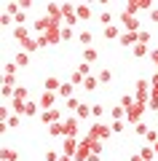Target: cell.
Here are the masks:
<instances>
[{"instance_id": "obj_12", "label": "cell", "mask_w": 158, "mask_h": 161, "mask_svg": "<svg viewBox=\"0 0 158 161\" xmlns=\"http://www.w3.org/2000/svg\"><path fill=\"white\" fill-rule=\"evenodd\" d=\"M78 40H80V43H83V46H86V48H91V40H94V35H91V32H89V30H83V32H80V35H78Z\"/></svg>"}, {"instance_id": "obj_33", "label": "cell", "mask_w": 158, "mask_h": 161, "mask_svg": "<svg viewBox=\"0 0 158 161\" xmlns=\"http://www.w3.org/2000/svg\"><path fill=\"white\" fill-rule=\"evenodd\" d=\"M147 132H150V129H147L145 124H137V134H147Z\"/></svg>"}, {"instance_id": "obj_29", "label": "cell", "mask_w": 158, "mask_h": 161, "mask_svg": "<svg viewBox=\"0 0 158 161\" xmlns=\"http://www.w3.org/2000/svg\"><path fill=\"white\" fill-rule=\"evenodd\" d=\"M46 161H59V153L57 150H48V153H46Z\"/></svg>"}, {"instance_id": "obj_16", "label": "cell", "mask_w": 158, "mask_h": 161, "mask_svg": "<svg viewBox=\"0 0 158 161\" xmlns=\"http://www.w3.org/2000/svg\"><path fill=\"white\" fill-rule=\"evenodd\" d=\"M75 11H78V19H89V16H91V8H89V6H78Z\"/></svg>"}, {"instance_id": "obj_14", "label": "cell", "mask_w": 158, "mask_h": 161, "mask_svg": "<svg viewBox=\"0 0 158 161\" xmlns=\"http://www.w3.org/2000/svg\"><path fill=\"white\" fill-rule=\"evenodd\" d=\"M14 64H16V67H27V64H30V57H27V54H16Z\"/></svg>"}, {"instance_id": "obj_11", "label": "cell", "mask_w": 158, "mask_h": 161, "mask_svg": "<svg viewBox=\"0 0 158 161\" xmlns=\"http://www.w3.org/2000/svg\"><path fill=\"white\" fill-rule=\"evenodd\" d=\"M121 35H123V32H121V30L118 27H115V24H110V27H105V38H121Z\"/></svg>"}, {"instance_id": "obj_28", "label": "cell", "mask_w": 158, "mask_h": 161, "mask_svg": "<svg viewBox=\"0 0 158 161\" xmlns=\"http://www.w3.org/2000/svg\"><path fill=\"white\" fill-rule=\"evenodd\" d=\"M14 97L22 102V99H27V92H24V89H16V92H14Z\"/></svg>"}, {"instance_id": "obj_4", "label": "cell", "mask_w": 158, "mask_h": 161, "mask_svg": "<svg viewBox=\"0 0 158 161\" xmlns=\"http://www.w3.org/2000/svg\"><path fill=\"white\" fill-rule=\"evenodd\" d=\"M78 145H80V142H75V137H64L62 153H64V156H75V153H78Z\"/></svg>"}, {"instance_id": "obj_30", "label": "cell", "mask_w": 158, "mask_h": 161, "mask_svg": "<svg viewBox=\"0 0 158 161\" xmlns=\"http://www.w3.org/2000/svg\"><path fill=\"white\" fill-rule=\"evenodd\" d=\"M145 137H147V140H150V142H158V132H155V129H150V132H147V134H145Z\"/></svg>"}, {"instance_id": "obj_24", "label": "cell", "mask_w": 158, "mask_h": 161, "mask_svg": "<svg viewBox=\"0 0 158 161\" xmlns=\"http://www.w3.org/2000/svg\"><path fill=\"white\" fill-rule=\"evenodd\" d=\"M102 113H105V108H102V105H91V115H96V118H99Z\"/></svg>"}, {"instance_id": "obj_26", "label": "cell", "mask_w": 158, "mask_h": 161, "mask_svg": "<svg viewBox=\"0 0 158 161\" xmlns=\"http://www.w3.org/2000/svg\"><path fill=\"white\" fill-rule=\"evenodd\" d=\"M75 108H80V102H78L75 97H70V99H67V110H75Z\"/></svg>"}, {"instance_id": "obj_34", "label": "cell", "mask_w": 158, "mask_h": 161, "mask_svg": "<svg viewBox=\"0 0 158 161\" xmlns=\"http://www.w3.org/2000/svg\"><path fill=\"white\" fill-rule=\"evenodd\" d=\"M150 62H155V67H158V51H150Z\"/></svg>"}, {"instance_id": "obj_8", "label": "cell", "mask_w": 158, "mask_h": 161, "mask_svg": "<svg viewBox=\"0 0 158 161\" xmlns=\"http://www.w3.org/2000/svg\"><path fill=\"white\" fill-rule=\"evenodd\" d=\"M54 99H57V92H43V94H40V108L51 110V105H54Z\"/></svg>"}, {"instance_id": "obj_31", "label": "cell", "mask_w": 158, "mask_h": 161, "mask_svg": "<svg viewBox=\"0 0 158 161\" xmlns=\"http://www.w3.org/2000/svg\"><path fill=\"white\" fill-rule=\"evenodd\" d=\"M62 38H67V40H70V38H73V30H70V27H67V24H64V27H62Z\"/></svg>"}, {"instance_id": "obj_19", "label": "cell", "mask_w": 158, "mask_h": 161, "mask_svg": "<svg viewBox=\"0 0 158 161\" xmlns=\"http://www.w3.org/2000/svg\"><path fill=\"white\" fill-rule=\"evenodd\" d=\"M131 51H134V57H145V54H147V46H145V43H137Z\"/></svg>"}, {"instance_id": "obj_23", "label": "cell", "mask_w": 158, "mask_h": 161, "mask_svg": "<svg viewBox=\"0 0 158 161\" xmlns=\"http://www.w3.org/2000/svg\"><path fill=\"white\" fill-rule=\"evenodd\" d=\"M3 158H6V161H16V153H14L11 148H6V150H3Z\"/></svg>"}, {"instance_id": "obj_21", "label": "cell", "mask_w": 158, "mask_h": 161, "mask_svg": "<svg viewBox=\"0 0 158 161\" xmlns=\"http://www.w3.org/2000/svg\"><path fill=\"white\" fill-rule=\"evenodd\" d=\"M48 132L54 134V137H59V134H64V124H54V126H51Z\"/></svg>"}, {"instance_id": "obj_7", "label": "cell", "mask_w": 158, "mask_h": 161, "mask_svg": "<svg viewBox=\"0 0 158 161\" xmlns=\"http://www.w3.org/2000/svg\"><path fill=\"white\" fill-rule=\"evenodd\" d=\"M57 118H59V110H43V113H40V121H43V124H51V126H54V124H57Z\"/></svg>"}, {"instance_id": "obj_13", "label": "cell", "mask_w": 158, "mask_h": 161, "mask_svg": "<svg viewBox=\"0 0 158 161\" xmlns=\"http://www.w3.org/2000/svg\"><path fill=\"white\" fill-rule=\"evenodd\" d=\"M57 94H59V97H67V99H70V97H73V83H70V80H67V83H62V89H59Z\"/></svg>"}, {"instance_id": "obj_9", "label": "cell", "mask_w": 158, "mask_h": 161, "mask_svg": "<svg viewBox=\"0 0 158 161\" xmlns=\"http://www.w3.org/2000/svg\"><path fill=\"white\" fill-rule=\"evenodd\" d=\"M59 89H62L59 78H54V75H51V78H46V92H59Z\"/></svg>"}, {"instance_id": "obj_22", "label": "cell", "mask_w": 158, "mask_h": 161, "mask_svg": "<svg viewBox=\"0 0 158 161\" xmlns=\"http://www.w3.org/2000/svg\"><path fill=\"white\" fill-rule=\"evenodd\" d=\"M139 156H142V161H150L153 156H155V150H153V148H142V153H139Z\"/></svg>"}, {"instance_id": "obj_35", "label": "cell", "mask_w": 158, "mask_h": 161, "mask_svg": "<svg viewBox=\"0 0 158 161\" xmlns=\"http://www.w3.org/2000/svg\"><path fill=\"white\" fill-rule=\"evenodd\" d=\"M89 161H99V153H91V156H89Z\"/></svg>"}, {"instance_id": "obj_3", "label": "cell", "mask_w": 158, "mask_h": 161, "mask_svg": "<svg viewBox=\"0 0 158 161\" xmlns=\"http://www.w3.org/2000/svg\"><path fill=\"white\" fill-rule=\"evenodd\" d=\"M121 22H123V30H126V32H139V19H137L134 14H126V11H123Z\"/></svg>"}, {"instance_id": "obj_17", "label": "cell", "mask_w": 158, "mask_h": 161, "mask_svg": "<svg viewBox=\"0 0 158 161\" xmlns=\"http://www.w3.org/2000/svg\"><path fill=\"white\" fill-rule=\"evenodd\" d=\"M22 46H24V51H35V48H38L40 43H38V40H32V38H27V40L22 43Z\"/></svg>"}, {"instance_id": "obj_27", "label": "cell", "mask_w": 158, "mask_h": 161, "mask_svg": "<svg viewBox=\"0 0 158 161\" xmlns=\"http://www.w3.org/2000/svg\"><path fill=\"white\" fill-rule=\"evenodd\" d=\"M107 80H110V70H102L99 73V83H107Z\"/></svg>"}, {"instance_id": "obj_25", "label": "cell", "mask_w": 158, "mask_h": 161, "mask_svg": "<svg viewBox=\"0 0 158 161\" xmlns=\"http://www.w3.org/2000/svg\"><path fill=\"white\" fill-rule=\"evenodd\" d=\"M6 121H8V126H19V115H6Z\"/></svg>"}, {"instance_id": "obj_36", "label": "cell", "mask_w": 158, "mask_h": 161, "mask_svg": "<svg viewBox=\"0 0 158 161\" xmlns=\"http://www.w3.org/2000/svg\"><path fill=\"white\" fill-rule=\"evenodd\" d=\"M153 150H155V153H158V142H155V148H153Z\"/></svg>"}, {"instance_id": "obj_1", "label": "cell", "mask_w": 158, "mask_h": 161, "mask_svg": "<svg viewBox=\"0 0 158 161\" xmlns=\"http://www.w3.org/2000/svg\"><path fill=\"white\" fill-rule=\"evenodd\" d=\"M110 132H113V129H110V126H105V124H102V121H96L94 126L89 129V137H91V140H96V142H99V140L110 137Z\"/></svg>"}, {"instance_id": "obj_5", "label": "cell", "mask_w": 158, "mask_h": 161, "mask_svg": "<svg viewBox=\"0 0 158 161\" xmlns=\"http://www.w3.org/2000/svg\"><path fill=\"white\" fill-rule=\"evenodd\" d=\"M118 40H121V46H131L134 48L137 43H139V32H123Z\"/></svg>"}, {"instance_id": "obj_6", "label": "cell", "mask_w": 158, "mask_h": 161, "mask_svg": "<svg viewBox=\"0 0 158 161\" xmlns=\"http://www.w3.org/2000/svg\"><path fill=\"white\" fill-rule=\"evenodd\" d=\"M64 137H78V118L64 121Z\"/></svg>"}, {"instance_id": "obj_18", "label": "cell", "mask_w": 158, "mask_h": 161, "mask_svg": "<svg viewBox=\"0 0 158 161\" xmlns=\"http://www.w3.org/2000/svg\"><path fill=\"white\" fill-rule=\"evenodd\" d=\"M89 113H91V108H89V105H80V108H78V113H75V118H89Z\"/></svg>"}, {"instance_id": "obj_10", "label": "cell", "mask_w": 158, "mask_h": 161, "mask_svg": "<svg viewBox=\"0 0 158 161\" xmlns=\"http://www.w3.org/2000/svg\"><path fill=\"white\" fill-rule=\"evenodd\" d=\"M96 86H99V78H94V75H89V78L83 80V89H86V92H94Z\"/></svg>"}, {"instance_id": "obj_20", "label": "cell", "mask_w": 158, "mask_h": 161, "mask_svg": "<svg viewBox=\"0 0 158 161\" xmlns=\"http://www.w3.org/2000/svg\"><path fill=\"white\" fill-rule=\"evenodd\" d=\"M83 59H86V64H89V62H96V51H94V48H86V51H83Z\"/></svg>"}, {"instance_id": "obj_2", "label": "cell", "mask_w": 158, "mask_h": 161, "mask_svg": "<svg viewBox=\"0 0 158 161\" xmlns=\"http://www.w3.org/2000/svg\"><path fill=\"white\" fill-rule=\"evenodd\" d=\"M142 113H145V105H142V102H134L129 110H126V121H129V124H142V121H139Z\"/></svg>"}, {"instance_id": "obj_15", "label": "cell", "mask_w": 158, "mask_h": 161, "mask_svg": "<svg viewBox=\"0 0 158 161\" xmlns=\"http://www.w3.org/2000/svg\"><path fill=\"white\" fill-rule=\"evenodd\" d=\"M22 113H24V115H35V113H38V105H35V102H24Z\"/></svg>"}, {"instance_id": "obj_32", "label": "cell", "mask_w": 158, "mask_h": 161, "mask_svg": "<svg viewBox=\"0 0 158 161\" xmlns=\"http://www.w3.org/2000/svg\"><path fill=\"white\" fill-rule=\"evenodd\" d=\"M147 40H150V32H145V30H142V32H139V43H145V46H147Z\"/></svg>"}]
</instances>
